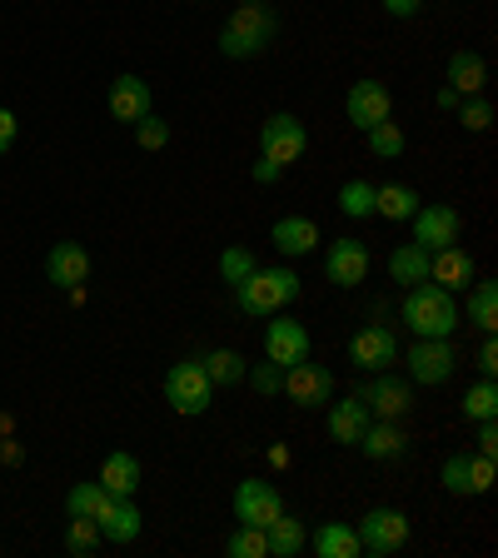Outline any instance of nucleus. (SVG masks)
<instances>
[{"instance_id": "17", "label": "nucleus", "mask_w": 498, "mask_h": 558, "mask_svg": "<svg viewBox=\"0 0 498 558\" xmlns=\"http://www.w3.org/2000/svg\"><path fill=\"white\" fill-rule=\"evenodd\" d=\"M95 523H100V534L110 538V544H135L139 529H145V513H139L130 499H116V494H105V504L95 509Z\"/></svg>"}, {"instance_id": "26", "label": "nucleus", "mask_w": 498, "mask_h": 558, "mask_svg": "<svg viewBox=\"0 0 498 558\" xmlns=\"http://www.w3.org/2000/svg\"><path fill=\"white\" fill-rule=\"evenodd\" d=\"M444 85H453L459 95H484V85H488L484 56H478V50H453L449 56V81Z\"/></svg>"}, {"instance_id": "9", "label": "nucleus", "mask_w": 498, "mask_h": 558, "mask_svg": "<svg viewBox=\"0 0 498 558\" xmlns=\"http://www.w3.org/2000/svg\"><path fill=\"white\" fill-rule=\"evenodd\" d=\"M284 513V499L269 478H240L234 484V519L250 523V529H269V523Z\"/></svg>"}, {"instance_id": "15", "label": "nucleus", "mask_w": 498, "mask_h": 558, "mask_svg": "<svg viewBox=\"0 0 498 558\" xmlns=\"http://www.w3.org/2000/svg\"><path fill=\"white\" fill-rule=\"evenodd\" d=\"M344 116L354 130H374L379 120L394 116V95L384 90L379 81H354L349 85V100H344Z\"/></svg>"}, {"instance_id": "30", "label": "nucleus", "mask_w": 498, "mask_h": 558, "mask_svg": "<svg viewBox=\"0 0 498 558\" xmlns=\"http://www.w3.org/2000/svg\"><path fill=\"white\" fill-rule=\"evenodd\" d=\"M265 538H269V558H294V554H304V544H309V529H304L300 519H290V513H279V519L265 529Z\"/></svg>"}, {"instance_id": "48", "label": "nucleus", "mask_w": 498, "mask_h": 558, "mask_svg": "<svg viewBox=\"0 0 498 558\" xmlns=\"http://www.w3.org/2000/svg\"><path fill=\"white\" fill-rule=\"evenodd\" d=\"M459 100H464V95L453 90V85H439V95H434V105H439V110H459Z\"/></svg>"}, {"instance_id": "25", "label": "nucleus", "mask_w": 498, "mask_h": 558, "mask_svg": "<svg viewBox=\"0 0 498 558\" xmlns=\"http://www.w3.org/2000/svg\"><path fill=\"white\" fill-rule=\"evenodd\" d=\"M418 205H424V199H418V190L404 185V180L374 185V215H384V220H414Z\"/></svg>"}, {"instance_id": "22", "label": "nucleus", "mask_w": 498, "mask_h": 558, "mask_svg": "<svg viewBox=\"0 0 498 558\" xmlns=\"http://www.w3.org/2000/svg\"><path fill=\"white\" fill-rule=\"evenodd\" d=\"M354 449H364L369 459H404L409 453V434L399 429V418H369V429H364V439L354 444Z\"/></svg>"}, {"instance_id": "13", "label": "nucleus", "mask_w": 498, "mask_h": 558, "mask_svg": "<svg viewBox=\"0 0 498 558\" xmlns=\"http://www.w3.org/2000/svg\"><path fill=\"white\" fill-rule=\"evenodd\" d=\"M265 360L279 364V369H290V364L309 360V329H304L300 319L269 314V325H265Z\"/></svg>"}, {"instance_id": "20", "label": "nucleus", "mask_w": 498, "mask_h": 558, "mask_svg": "<svg viewBox=\"0 0 498 558\" xmlns=\"http://www.w3.org/2000/svg\"><path fill=\"white\" fill-rule=\"evenodd\" d=\"M369 418L374 414H369V404H364L360 395L335 399V404H329V418H325V424H329V439L344 444V449H349V444H360L364 429H369Z\"/></svg>"}, {"instance_id": "49", "label": "nucleus", "mask_w": 498, "mask_h": 558, "mask_svg": "<svg viewBox=\"0 0 498 558\" xmlns=\"http://www.w3.org/2000/svg\"><path fill=\"white\" fill-rule=\"evenodd\" d=\"M269 464H275V469H290V449H284V444H269Z\"/></svg>"}, {"instance_id": "24", "label": "nucleus", "mask_w": 498, "mask_h": 558, "mask_svg": "<svg viewBox=\"0 0 498 558\" xmlns=\"http://www.w3.org/2000/svg\"><path fill=\"white\" fill-rule=\"evenodd\" d=\"M389 279H394L399 290H414V284H424V279H429V250H418L414 240L394 244V250H389Z\"/></svg>"}, {"instance_id": "36", "label": "nucleus", "mask_w": 498, "mask_h": 558, "mask_svg": "<svg viewBox=\"0 0 498 558\" xmlns=\"http://www.w3.org/2000/svg\"><path fill=\"white\" fill-rule=\"evenodd\" d=\"M100 504H105L100 478H95V484H75L65 494V513H70V519H95V509H100Z\"/></svg>"}, {"instance_id": "2", "label": "nucleus", "mask_w": 498, "mask_h": 558, "mask_svg": "<svg viewBox=\"0 0 498 558\" xmlns=\"http://www.w3.org/2000/svg\"><path fill=\"white\" fill-rule=\"evenodd\" d=\"M300 275H294L290 265H259L250 279H240L234 284V304H240L244 314H255V319H269V314L279 310H290L294 300H300Z\"/></svg>"}, {"instance_id": "7", "label": "nucleus", "mask_w": 498, "mask_h": 558, "mask_svg": "<svg viewBox=\"0 0 498 558\" xmlns=\"http://www.w3.org/2000/svg\"><path fill=\"white\" fill-rule=\"evenodd\" d=\"M399 354H404V349H399V339L389 325H364V329H354V339H349V364L364 374L394 369Z\"/></svg>"}, {"instance_id": "37", "label": "nucleus", "mask_w": 498, "mask_h": 558, "mask_svg": "<svg viewBox=\"0 0 498 558\" xmlns=\"http://www.w3.org/2000/svg\"><path fill=\"white\" fill-rule=\"evenodd\" d=\"M100 544H105V534H100V523L95 519H70L65 523V548L70 554H95Z\"/></svg>"}, {"instance_id": "50", "label": "nucleus", "mask_w": 498, "mask_h": 558, "mask_svg": "<svg viewBox=\"0 0 498 558\" xmlns=\"http://www.w3.org/2000/svg\"><path fill=\"white\" fill-rule=\"evenodd\" d=\"M0 459H5V464H21V459H25V453H21V444H15V439H5V449H0Z\"/></svg>"}, {"instance_id": "19", "label": "nucleus", "mask_w": 498, "mask_h": 558, "mask_svg": "<svg viewBox=\"0 0 498 558\" xmlns=\"http://www.w3.org/2000/svg\"><path fill=\"white\" fill-rule=\"evenodd\" d=\"M269 244L290 259L314 255V250H319V225H314L309 215H284V220H275V230H269Z\"/></svg>"}, {"instance_id": "43", "label": "nucleus", "mask_w": 498, "mask_h": 558, "mask_svg": "<svg viewBox=\"0 0 498 558\" xmlns=\"http://www.w3.org/2000/svg\"><path fill=\"white\" fill-rule=\"evenodd\" d=\"M474 364H478V374H484V379H494V374H498V335H484Z\"/></svg>"}, {"instance_id": "14", "label": "nucleus", "mask_w": 498, "mask_h": 558, "mask_svg": "<svg viewBox=\"0 0 498 558\" xmlns=\"http://www.w3.org/2000/svg\"><path fill=\"white\" fill-rule=\"evenodd\" d=\"M325 279L339 290H360L369 279V244L364 240H335L325 250Z\"/></svg>"}, {"instance_id": "51", "label": "nucleus", "mask_w": 498, "mask_h": 558, "mask_svg": "<svg viewBox=\"0 0 498 558\" xmlns=\"http://www.w3.org/2000/svg\"><path fill=\"white\" fill-rule=\"evenodd\" d=\"M240 5H269V0H240Z\"/></svg>"}, {"instance_id": "29", "label": "nucleus", "mask_w": 498, "mask_h": 558, "mask_svg": "<svg viewBox=\"0 0 498 558\" xmlns=\"http://www.w3.org/2000/svg\"><path fill=\"white\" fill-rule=\"evenodd\" d=\"M469 325L484 329V335H498V284L494 279H474V284H469Z\"/></svg>"}, {"instance_id": "34", "label": "nucleus", "mask_w": 498, "mask_h": 558, "mask_svg": "<svg viewBox=\"0 0 498 558\" xmlns=\"http://www.w3.org/2000/svg\"><path fill=\"white\" fill-rule=\"evenodd\" d=\"M224 554H230V558H269L265 529H250V523H240V529L224 538Z\"/></svg>"}, {"instance_id": "44", "label": "nucleus", "mask_w": 498, "mask_h": 558, "mask_svg": "<svg viewBox=\"0 0 498 558\" xmlns=\"http://www.w3.org/2000/svg\"><path fill=\"white\" fill-rule=\"evenodd\" d=\"M498 449V424L494 418H478V453H494Z\"/></svg>"}, {"instance_id": "4", "label": "nucleus", "mask_w": 498, "mask_h": 558, "mask_svg": "<svg viewBox=\"0 0 498 558\" xmlns=\"http://www.w3.org/2000/svg\"><path fill=\"white\" fill-rule=\"evenodd\" d=\"M304 150H309V130H304L300 116L275 110V116L259 125V155H265V160H275L279 170H290L294 160H304Z\"/></svg>"}, {"instance_id": "16", "label": "nucleus", "mask_w": 498, "mask_h": 558, "mask_svg": "<svg viewBox=\"0 0 498 558\" xmlns=\"http://www.w3.org/2000/svg\"><path fill=\"white\" fill-rule=\"evenodd\" d=\"M46 279L56 284V290H75V284H85V279H90V250L75 244V240H60L46 255Z\"/></svg>"}, {"instance_id": "12", "label": "nucleus", "mask_w": 498, "mask_h": 558, "mask_svg": "<svg viewBox=\"0 0 498 558\" xmlns=\"http://www.w3.org/2000/svg\"><path fill=\"white\" fill-rule=\"evenodd\" d=\"M284 395H290L300 409H325L329 399H335V374H329L325 364L300 360L284 369Z\"/></svg>"}, {"instance_id": "27", "label": "nucleus", "mask_w": 498, "mask_h": 558, "mask_svg": "<svg viewBox=\"0 0 498 558\" xmlns=\"http://www.w3.org/2000/svg\"><path fill=\"white\" fill-rule=\"evenodd\" d=\"M309 544H314V554L319 558H360L364 548H360V534H354V529H349V523H319V529H314L309 534Z\"/></svg>"}, {"instance_id": "46", "label": "nucleus", "mask_w": 498, "mask_h": 558, "mask_svg": "<svg viewBox=\"0 0 498 558\" xmlns=\"http://www.w3.org/2000/svg\"><path fill=\"white\" fill-rule=\"evenodd\" d=\"M11 145H15V116L5 110V105H0V155L11 150Z\"/></svg>"}, {"instance_id": "6", "label": "nucleus", "mask_w": 498, "mask_h": 558, "mask_svg": "<svg viewBox=\"0 0 498 558\" xmlns=\"http://www.w3.org/2000/svg\"><path fill=\"white\" fill-rule=\"evenodd\" d=\"M399 360L409 364V379H414V384L439 389V384H449L453 369H459V349H453L449 339H414V349H409V354H399Z\"/></svg>"}, {"instance_id": "32", "label": "nucleus", "mask_w": 498, "mask_h": 558, "mask_svg": "<svg viewBox=\"0 0 498 558\" xmlns=\"http://www.w3.org/2000/svg\"><path fill=\"white\" fill-rule=\"evenodd\" d=\"M459 414L464 418H498V384L494 379H478V384H469V395L459 399Z\"/></svg>"}, {"instance_id": "42", "label": "nucleus", "mask_w": 498, "mask_h": 558, "mask_svg": "<svg viewBox=\"0 0 498 558\" xmlns=\"http://www.w3.org/2000/svg\"><path fill=\"white\" fill-rule=\"evenodd\" d=\"M494 488V453H469V494Z\"/></svg>"}, {"instance_id": "23", "label": "nucleus", "mask_w": 498, "mask_h": 558, "mask_svg": "<svg viewBox=\"0 0 498 558\" xmlns=\"http://www.w3.org/2000/svg\"><path fill=\"white\" fill-rule=\"evenodd\" d=\"M139 459L125 449L116 453H105V464H100V488L105 494H116V499H135V488H139Z\"/></svg>"}, {"instance_id": "28", "label": "nucleus", "mask_w": 498, "mask_h": 558, "mask_svg": "<svg viewBox=\"0 0 498 558\" xmlns=\"http://www.w3.org/2000/svg\"><path fill=\"white\" fill-rule=\"evenodd\" d=\"M199 364H205L215 389H234V384H244V374H250V360H244L240 349H209Z\"/></svg>"}, {"instance_id": "18", "label": "nucleus", "mask_w": 498, "mask_h": 558, "mask_svg": "<svg viewBox=\"0 0 498 558\" xmlns=\"http://www.w3.org/2000/svg\"><path fill=\"white\" fill-rule=\"evenodd\" d=\"M429 279L439 284V290L459 294L474 284V255L469 250H459V244H444V250H434L429 255Z\"/></svg>"}, {"instance_id": "39", "label": "nucleus", "mask_w": 498, "mask_h": 558, "mask_svg": "<svg viewBox=\"0 0 498 558\" xmlns=\"http://www.w3.org/2000/svg\"><path fill=\"white\" fill-rule=\"evenodd\" d=\"M244 384H250V389H255V395H279V389H284V369H279V364H269V360H259V364H250V374H244Z\"/></svg>"}, {"instance_id": "35", "label": "nucleus", "mask_w": 498, "mask_h": 558, "mask_svg": "<svg viewBox=\"0 0 498 558\" xmlns=\"http://www.w3.org/2000/svg\"><path fill=\"white\" fill-rule=\"evenodd\" d=\"M255 269H259V259H255V250H244V244H230V250L220 255V279L230 284V290L240 284V279L255 275Z\"/></svg>"}, {"instance_id": "33", "label": "nucleus", "mask_w": 498, "mask_h": 558, "mask_svg": "<svg viewBox=\"0 0 498 558\" xmlns=\"http://www.w3.org/2000/svg\"><path fill=\"white\" fill-rule=\"evenodd\" d=\"M339 209H344L349 220H369L374 215V185L369 180H344V185H339Z\"/></svg>"}, {"instance_id": "40", "label": "nucleus", "mask_w": 498, "mask_h": 558, "mask_svg": "<svg viewBox=\"0 0 498 558\" xmlns=\"http://www.w3.org/2000/svg\"><path fill=\"white\" fill-rule=\"evenodd\" d=\"M459 125L474 130V135L478 130H488L494 125V105H488L484 95H464V100H459Z\"/></svg>"}, {"instance_id": "8", "label": "nucleus", "mask_w": 498, "mask_h": 558, "mask_svg": "<svg viewBox=\"0 0 498 558\" xmlns=\"http://www.w3.org/2000/svg\"><path fill=\"white\" fill-rule=\"evenodd\" d=\"M354 534H360L364 554H399V548L409 544V513L404 509H369Z\"/></svg>"}, {"instance_id": "38", "label": "nucleus", "mask_w": 498, "mask_h": 558, "mask_svg": "<svg viewBox=\"0 0 498 558\" xmlns=\"http://www.w3.org/2000/svg\"><path fill=\"white\" fill-rule=\"evenodd\" d=\"M439 484H444V494H459V499H464L469 494V453H449V459H444Z\"/></svg>"}, {"instance_id": "45", "label": "nucleus", "mask_w": 498, "mask_h": 558, "mask_svg": "<svg viewBox=\"0 0 498 558\" xmlns=\"http://www.w3.org/2000/svg\"><path fill=\"white\" fill-rule=\"evenodd\" d=\"M250 174H255V185H275V180H279V174H284V170H279L275 160H265V155H259V160H255V170H250Z\"/></svg>"}, {"instance_id": "11", "label": "nucleus", "mask_w": 498, "mask_h": 558, "mask_svg": "<svg viewBox=\"0 0 498 558\" xmlns=\"http://www.w3.org/2000/svg\"><path fill=\"white\" fill-rule=\"evenodd\" d=\"M414 244L418 250H444V244H459V234H464V215L453 205H418L414 209Z\"/></svg>"}, {"instance_id": "5", "label": "nucleus", "mask_w": 498, "mask_h": 558, "mask_svg": "<svg viewBox=\"0 0 498 558\" xmlns=\"http://www.w3.org/2000/svg\"><path fill=\"white\" fill-rule=\"evenodd\" d=\"M165 399H170L174 414H205L215 404V384H209L205 364L199 360H180L165 374Z\"/></svg>"}, {"instance_id": "41", "label": "nucleus", "mask_w": 498, "mask_h": 558, "mask_svg": "<svg viewBox=\"0 0 498 558\" xmlns=\"http://www.w3.org/2000/svg\"><path fill=\"white\" fill-rule=\"evenodd\" d=\"M135 140H139V150H165L170 145V120H160L150 110L145 120H135Z\"/></svg>"}, {"instance_id": "47", "label": "nucleus", "mask_w": 498, "mask_h": 558, "mask_svg": "<svg viewBox=\"0 0 498 558\" xmlns=\"http://www.w3.org/2000/svg\"><path fill=\"white\" fill-rule=\"evenodd\" d=\"M379 5L389 15H399V21H409V15H418V5H424V0H379Z\"/></svg>"}, {"instance_id": "3", "label": "nucleus", "mask_w": 498, "mask_h": 558, "mask_svg": "<svg viewBox=\"0 0 498 558\" xmlns=\"http://www.w3.org/2000/svg\"><path fill=\"white\" fill-rule=\"evenodd\" d=\"M279 15L269 5H234L230 21L220 25V56L224 60H255L275 46Z\"/></svg>"}, {"instance_id": "10", "label": "nucleus", "mask_w": 498, "mask_h": 558, "mask_svg": "<svg viewBox=\"0 0 498 558\" xmlns=\"http://www.w3.org/2000/svg\"><path fill=\"white\" fill-rule=\"evenodd\" d=\"M354 395L369 404V414L374 418H404L409 409H414V384L409 379H399L394 369H384V374H374L369 384H360Z\"/></svg>"}, {"instance_id": "1", "label": "nucleus", "mask_w": 498, "mask_h": 558, "mask_svg": "<svg viewBox=\"0 0 498 558\" xmlns=\"http://www.w3.org/2000/svg\"><path fill=\"white\" fill-rule=\"evenodd\" d=\"M399 319L409 325V335H414V339H449L453 329L464 325L459 300H453L449 290H439L434 279H424V284H414V290L404 294V304H399Z\"/></svg>"}, {"instance_id": "31", "label": "nucleus", "mask_w": 498, "mask_h": 558, "mask_svg": "<svg viewBox=\"0 0 498 558\" xmlns=\"http://www.w3.org/2000/svg\"><path fill=\"white\" fill-rule=\"evenodd\" d=\"M364 140H369V155H374V160H399V155H404V145H409L394 116L379 120L374 130H364Z\"/></svg>"}, {"instance_id": "21", "label": "nucleus", "mask_w": 498, "mask_h": 558, "mask_svg": "<svg viewBox=\"0 0 498 558\" xmlns=\"http://www.w3.org/2000/svg\"><path fill=\"white\" fill-rule=\"evenodd\" d=\"M110 116L120 125H135V120L150 116V85L139 81V75H116L110 81Z\"/></svg>"}]
</instances>
